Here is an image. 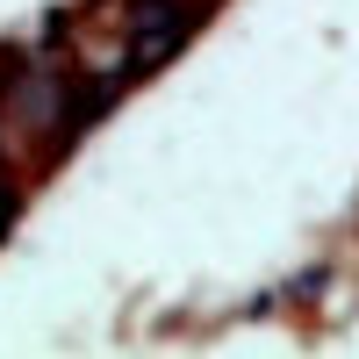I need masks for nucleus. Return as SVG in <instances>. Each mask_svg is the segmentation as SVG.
Instances as JSON below:
<instances>
[{"instance_id": "nucleus-2", "label": "nucleus", "mask_w": 359, "mask_h": 359, "mask_svg": "<svg viewBox=\"0 0 359 359\" xmlns=\"http://www.w3.org/2000/svg\"><path fill=\"white\" fill-rule=\"evenodd\" d=\"M15 216H22V187H15V180H0V237H8Z\"/></svg>"}, {"instance_id": "nucleus-1", "label": "nucleus", "mask_w": 359, "mask_h": 359, "mask_svg": "<svg viewBox=\"0 0 359 359\" xmlns=\"http://www.w3.org/2000/svg\"><path fill=\"white\" fill-rule=\"evenodd\" d=\"M123 29H130V72H151L158 57H172L180 43H187L194 8H187V0H137Z\"/></svg>"}]
</instances>
